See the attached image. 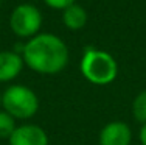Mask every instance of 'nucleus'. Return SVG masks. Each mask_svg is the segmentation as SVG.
<instances>
[{
	"label": "nucleus",
	"instance_id": "nucleus-11",
	"mask_svg": "<svg viewBox=\"0 0 146 145\" xmlns=\"http://www.w3.org/2000/svg\"><path fill=\"white\" fill-rule=\"evenodd\" d=\"M76 0H44V3L48 6V8L51 9H59V11H62V9H65L67 6L73 5Z\"/></svg>",
	"mask_w": 146,
	"mask_h": 145
},
{
	"label": "nucleus",
	"instance_id": "nucleus-13",
	"mask_svg": "<svg viewBox=\"0 0 146 145\" xmlns=\"http://www.w3.org/2000/svg\"><path fill=\"white\" fill-rule=\"evenodd\" d=\"M0 106H2V92H0Z\"/></svg>",
	"mask_w": 146,
	"mask_h": 145
},
{
	"label": "nucleus",
	"instance_id": "nucleus-8",
	"mask_svg": "<svg viewBox=\"0 0 146 145\" xmlns=\"http://www.w3.org/2000/svg\"><path fill=\"white\" fill-rule=\"evenodd\" d=\"M62 22L72 31L81 30L87 23V11L79 3L75 2L73 5L67 6L65 9H62Z\"/></svg>",
	"mask_w": 146,
	"mask_h": 145
},
{
	"label": "nucleus",
	"instance_id": "nucleus-7",
	"mask_svg": "<svg viewBox=\"0 0 146 145\" xmlns=\"http://www.w3.org/2000/svg\"><path fill=\"white\" fill-rule=\"evenodd\" d=\"M23 58L20 53L11 50L0 51V83L16 80L23 69Z\"/></svg>",
	"mask_w": 146,
	"mask_h": 145
},
{
	"label": "nucleus",
	"instance_id": "nucleus-1",
	"mask_svg": "<svg viewBox=\"0 0 146 145\" xmlns=\"http://www.w3.org/2000/svg\"><path fill=\"white\" fill-rule=\"evenodd\" d=\"M22 58L27 67L40 75L61 74L68 64V48L59 36L39 33L23 45Z\"/></svg>",
	"mask_w": 146,
	"mask_h": 145
},
{
	"label": "nucleus",
	"instance_id": "nucleus-3",
	"mask_svg": "<svg viewBox=\"0 0 146 145\" xmlns=\"http://www.w3.org/2000/svg\"><path fill=\"white\" fill-rule=\"evenodd\" d=\"M2 106L16 120H28L39 111V98L28 86L11 84L2 94Z\"/></svg>",
	"mask_w": 146,
	"mask_h": 145
},
{
	"label": "nucleus",
	"instance_id": "nucleus-4",
	"mask_svg": "<svg viewBox=\"0 0 146 145\" xmlns=\"http://www.w3.org/2000/svg\"><path fill=\"white\" fill-rule=\"evenodd\" d=\"M42 27V13L31 3H20L11 11L9 16V28L17 37L31 39Z\"/></svg>",
	"mask_w": 146,
	"mask_h": 145
},
{
	"label": "nucleus",
	"instance_id": "nucleus-14",
	"mask_svg": "<svg viewBox=\"0 0 146 145\" xmlns=\"http://www.w3.org/2000/svg\"><path fill=\"white\" fill-rule=\"evenodd\" d=\"M0 3H2V0H0Z\"/></svg>",
	"mask_w": 146,
	"mask_h": 145
},
{
	"label": "nucleus",
	"instance_id": "nucleus-12",
	"mask_svg": "<svg viewBox=\"0 0 146 145\" xmlns=\"http://www.w3.org/2000/svg\"><path fill=\"white\" fill-rule=\"evenodd\" d=\"M138 139H140V144H141V145H146V123H143V125H141L140 134H138Z\"/></svg>",
	"mask_w": 146,
	"mask_h": 145
},
{
	"label": "nucleus",
	"instance_id": "nucleus-2",
	"mask_svg": "<svg viewBox=\"0 0 146 145\" xmlns=\"http://www.w3.org/2000/svg\"><path fill=\"white\" fill-rule=\"evenodd\" d=\"M79 70L89 83L96 86H107L115 81L118 75V64L109 51L87 47L84 48Z\"/></svg>",
	"mask_w": 146,
	"mask_h": 145
},
{
	"label": "nucleus",
	"instance_id": "nucleus-6",
	"mask_svg": "<svg viewBox=\"0 0 146 145\" xmlns=\"http://www.w3.org/2000/svg\"><path fill=\"white\" fill-rule=\"evenodd\" d=\"M98 140L100 145H131L132 131L127 123L113 120L103 126Z\"/></svg>",
	"mask_w": 146,
	"mask_h": 145
},
{
	"label": "nucleus",
	"instance_id": "nucleus-9",
	"mask_svg": "<svg viewBox=\"0 0 146 145\" xmlns=\"http://www.w3.org/2000/svg\"><path fill=\"white\" fill-rule=\"evenodd\" d=\"M132 116L141 125L146 123V89L135 95L132 102Z\"/></svg>",
	"mask_w": 146,
	"mask_h": 145
},
{
	"label": "nucleus",
	"instance_id": "nucleus-5",
	"mask_svg": "<svg viewBox=\"0 0 146 145\" xmlns=\"http://www.w3.org/2000/svg\"><path fill=\"white\" fill-rule=\"evenodd\" d=\"M9 145H48V134L34 123H23L16 126L14 133L8 139Z\"/></svg>",
	"mask_w": 146,
	"mask_h": 145
},
{
	"label": "nucleus",
	"instance_id": "nucleus-10",
	"mask_svg": "<svg viewBox=\"0 0 146 145\" xmlns=\"http://www.w3.org/2000/svg\"><path fill=\"white\" fill-rule=\"evenodd\" d=\"M16 130V119L3 109L0 111V139H9Z\"/></svg>",
	"mask_w": 146,
	"mask_h": 145
}]
</instances>
